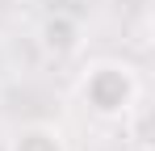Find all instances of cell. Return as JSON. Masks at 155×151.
<instances>
[{"mask_svg": "<svg viewBox=\"0 0 155 151\" xmlns=\"http://www.w3.org/2000/svg\"><path fill=\"white\" fill-rule=\"evenodd\" d=\"M80 97H84V105L97 118H126L134 109V101H138V76L130 72L126 63L101 59V63H92L84 72Z\"/></svg>", "mask_w": 155, "mask_h": 151, "instance_id": "obj_1", "label": "cell"}, {"mask_svg": "<svg viewBox=\"0 0 155 151\" xmlns=\"http://www.w3.org/2000/svg\"><path fill=\"white\" fill-rule=\"evenodd\" d=\"M42 46L51 50L54 59H67V55H76L84 46V29L71 13H51L46 21H42Z\"/></svg>", "mask_w": 155, "mask_h": 151, "instance_id": "obj_2", "label": "cell"}, {"mask_svg": "<svg viewBox=\"0 0 155 151\" xmlns=\"http://www.w3.org/2000/svg\"><path fill=\"white\" fill-rule=\"evenodd\" d=\"M8 151H67V147H63V134L54 126H21L13 134Z\"/></svg>", "mask_w": 155, "mask_h": 151, "instance_id": "obj_3", "label": "cell"}]
</instances>
